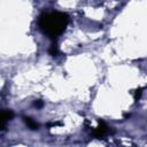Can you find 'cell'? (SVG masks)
<instances>
[{
	"mask_svg": "<svg viewBox=\"0 0 147 147\" xmlns=\"http://www.w3.org/2000/svg\"><path fill=\"white\" fill-rule=\"evenodd\" d=\"M69 16L60 11H46L38 18V26L40 31L48 38L54 39L59 37L67 28Z\"/></svg>",
	"mask_w": 147,
	"mask_h": 147,
	"instance_id": "cell-1",
	"label": "cell"
},
{
	"mask_svg": "<svg viewBox=\"0 0 147 147\" xmlns=\"http://www.w3.org/2000/svg\"><path fill=\"white\" fill-rule=\"evenodd\" d=\"M34 106H36V107H38V108H40V107L42 106V102H41L40 100H38V101H37V102L34 103Z\"/></svg>",
	"mask_w": 147,
	"mask_h": 147,
	"instance_id": "cell-6",
	"label": "cell"
},
{
	"mask_svg": "<svg viewBox=\"0 0 147 147\" xmlns=\"http://www.w3.org/2000/svg\"><path fill=\"white\" fill-rule=\"evenodd\" d=\"M13 116H14V113H13L11 110H8V109H3V110H2V113H1V122H2L1 127H2V130H3V127H5L6 122L10 121V119L13 118Z\"/></svg>",
	"mask_w": 147,
	"mask_h": 147,
	"instance_id": "cell-3",
	"label": "cell"
},
{
	"mask_svg": "<svg viewBox=\"0 0 147 147\" xmlns=\"http://www.w3.org/2000/svg\"><path fill=\"white\" fill-rule=\"evenodd\" d=\"M107 131H108V126L103 122H99V125L93 131V136L94 137H102L107 133Z\"/></svg>",
	"mask_w": 147,
	"mask_h": 147,
	"instance_id": "cell-2",
	"label": "cell"
},
{
	"mask_svg": "<svg viewBox=\"0 0 147 147\" xmlns=\"http://www.w3.org/2000/svg\"><path fill=\"white\" fill-rule=\"evenodd\" d=\"M49 54L51 55H53V56H55V55H57L59 54V49H57V47H56V45H52L51 47H49Z\"/></svg>",
	"mask_w": 147,
	"mask_h": 147,
	"instance_id": "cell-5",
	"label": "cell"
},
{
	"mask_svg": "<svg viewBox=\"0 0 147 147\" xmlns=\"http://www.w3.org/2000/svg\"><path fill=\"white\" fill-rule=\"evenodd\" d=\"M24 122H25V124H26L31 130H37V129H38V124H37L32 118H30V117H24Z\"/></svg>",
	"mask_w": 147,
	"mask_h": 147,
	"instance_id": "cell-4",
	"label": "cell"
}]
</instances>
